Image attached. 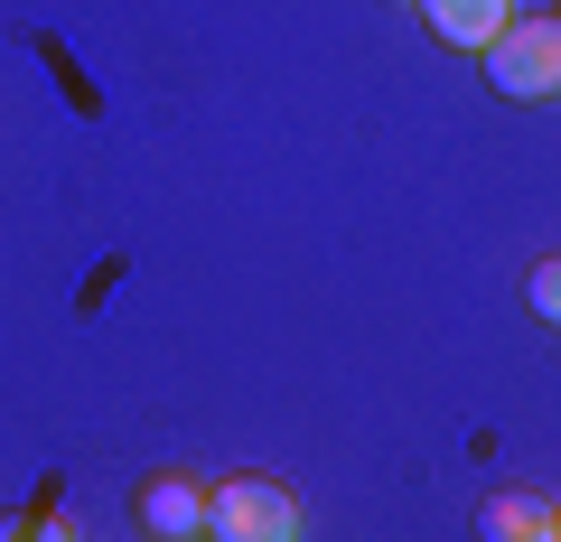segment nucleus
<instances>
[{
    "instance_id": "f257e3e1",
    "label": "nucleus",
    "mask_w": 561,
    "mask_h": 542,
    "mask_svg": "<svg viewBox=\"0 0 561 542\" xmlns=\"http://www.w3.org/2000/svg\"><path fill=\"white\" fill-rule=\"evenodd\" d=\"M206 533L216 542H300V496L280 477H225V486H206Z\"/></svg>"
},
{
    "instance_id": "f03ea898",
    "label": "nucleus",
    "mask_w": 561,
    "mask_h": 542,
    "mask_svg": "<svg viewBox=\"0 0 561 542\" xmlns=\"http://www.w3.org/2000/svg\"><path fill=\"white\" fill-rule=\"evenodd\" d=\"M478 66H486V84H496L505 103H542V94H561V10H552V20H515Z\"/></svg>"
},
{
    "instance_id": "7ed1b4c3",
    "label": "nucleus",
    "mask_w": 561,
    "mask_h": 542,
    "mask_svg": "<svg viewBox=\"0 0 561 542\" xmlns=\"http://www.w3.org/2000/svg\"><path fill=\"white\" fill-rule=\"evenodd\" d=\"M140 533L150 542H197L206 533V486L160 468V477H140Z\"/></svg>"
},
{
    "instance_id": "20e7f679",
    "label": "nucleus",
    "mask_w": 561,
    "mask_h": 542,
    "mask_svg": "<svg viewBox=\"0 0 561 542\" xmlns=\"http://www.w3.org/2000/svg\"><path fill=\"white\" fill-rule=\"evenodd\" d=\"M412 10L440 28L449 47H478V57L505 38V28H515V0H412Z\"/></svg>"
},
{
    "instance_id": "39448f33",
    "label": "nucleus",
    "mask_w": 561,
    "mask_h": 542,
    "mask_svg": "<svg viewBox=\"0 0 561 542\" xmlns=\"http://www.w3.org/2000/svg\"><path fill=\"white\" fill-rule=\"evenodd\" d=\"M552 515H561V505L534 496V486H496V496L478 505V542H534Z\"/></svg>"
},
{
    "instance_id": "423d86ee",
    "label": "nucleus",
    "mask_w": 561,
    "mask_h": 542,
    "mask_svg": "<svg viewBox=\"0 0 561 542\" xmlns=\"http://www.w3.org/2000/svg\"><path fill=\"white\" fill-rule=\"evenodd\" d=\"M524 300H534L542 327H561V253H542L534 272H524Z\"/></svg>"
},
{
    "instance_id": "0eeeda50",
    "label": "nucleus",
    "mask_w": 561,
    "mask_h": 542,
    "mask_svg": "<svg viewBox=\"0 0 561 542\" xmlns=\"http://www.w3.org/2000/svg\"><path fill=\"white\" fill-rule=\"evenodd\" d=\"M28 542H84V533H76V515H38V523H28Z\"/></svg>"
},
{
    "instance_id": "6e6552de",
    "label": "nucleus",
    "mask_w": 561,
    "mask_h": 542,
    "mask_svg": "<svg viewBox=\"0 0 561 542\" xmlns=\"http://www.w3.org/2000/svg\"><path fill=\"white\" fill-rule=\"evenodd\" d=\"M534 542H561V515H552V523H542V533H534Z\"/></svg>"
}]
</instances>
